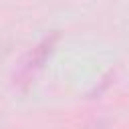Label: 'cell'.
<instances>
[{
  "mask_svg": "<svg viewBox=\"0 0 129 129\" xmlns=\"http://www.w3.org/2000/svg\"><path fill=\"white\" fill-rule=\"evenodd\" d=\"M56 42H58V32H50V34H46L42 40H38V42L24 54V58L20 60V64H18V69H16V73H14V83H16V85H28V83L34 79V75L44 67L46 58L52 54Z\"/></svg>",
  "mask_w": 129,
  "mask_h": 129,
  "instance_id": "obj_1",
  "label": "cell"
}]
</instances>
